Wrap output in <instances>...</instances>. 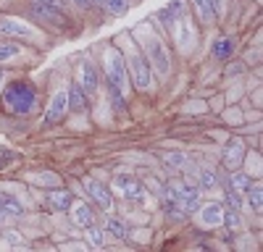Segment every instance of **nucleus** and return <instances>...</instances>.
I'll return each instance as SVG.
<instances>
[{
    "mask_svg": "<svg viewBox=\"0 0 263 252\" xmlns=\"http://www.w3.org/2000/svg\"><path fill=\"white\" fill-rule=\"evenodd\" d=\"M135 34L140 37L137 45L142 48V53H145V58L150 63V69L158 74V79L166 81L168 74H171V55H168V48H166V39L158 34L156 24H140Z\"/></svg>",
    "mask_w": 263,
    "mask_h": 252,
    "instance_id": "obj_1",
    "label": "nucleus"
},
{
    "mask_svg": "<svg viewBox=\"0 0 263 252\" xmlns=\"http://www.w3.org/2000/svg\"><path fill=\"white\" fill-rule=\"evenodd\" d=\"M119 42H121L119 50H121V55H124L126 71H129V76H132L135 90H140V92L153 90V69H150V63H147L142 48L137 45V39L132 37V34H121Z\"/></svg>",
    "mask_w": 263,
    "mask_h": 252,
    "instance_id": "obj_2",
    "label": "nucleus"
},
{
    "mask_svg": "<svg viewBox=\"0 0 263 252\" xmlns=\"http://www.w3.org/2000/svg\"><path fill=\"white\" fill-rule=\"evenodd\" d=\"M40 102V92L32 81L27 79H16L11 84H6L3 90V111L11 116H29L37 111Z\"/></svg>",
    "mask_w": 263,
    "mask_h": 252,
    "instance_id": "obj_3",
    "label": "nucleus"
},
{
    "mask_svg": "<svg viewBox=\"0 0 263 252\" xmlns=\"http://www.w3.org/2000/svg\"><path fill=\"white\" fill-rule=\"evenodd\" d=\"M103 71H105V79H111L119 90H129V71H126V63H124V55L119 50V45H105L103 50Z\"/></svg>",
    "mask_w": 263,
    "mask_h": 252,
    "instance_id": "obj_4",
    "label": "nucleus"
},
{
    "mask_svg": "<svg viewBox=\"0 0 263 252\" xmlns=\"http://www.w3.org/2000/svg\"><path fill=\"white\" fill-rule=\"evenodd\" d=\"M29 11L34 13V18L45 21L48 27H53L55 32H69L71 29V16L66 11H58V8H50L45 3H37V0H29Z\"/></svg>",
    "mask_w": 263,
    "mask_h": 252,
    "instance_id": "obj_5",
    "label": "nucleus"
},
{
    "mask_svg": "<svg viewBox=\"0 0 263 252\" xmlns=\"http://www.w3.org/2000/svg\"><path fill=\"white\" fill-rule=\"evenodd\" d=\"M171 197L184 207L187 216H190V213H197V207H200V202H203V200H200V189L192 186V184H187V181H174V184H171Z\"/></svg>",
    "mask_w": 263,
    "mask_h": 252,
    "instance_id": "obj_6",
    "label": "nucleus"
},
{
    "mask_svg": "<svg viewBox=\"0 0 263 252\" xmlns=\"http://www.w3.org/2000/svg\"><path fill=\"white\" fill-rule=\"evenodd\" d=\"M0 34L13 37V39H24V42H40V32L32 29L27 21L11 18V16H0Z\"/></svg>",
    "mask_w": 263,
    "mask_h": 252,
    "instance_id": "obj_7",
    "label": "nucleus"
},
{
    "mask_svg": "<svg viewBox=\"0 0 263 252\" xmlns=\"http://www.w3.org/2000/svg\"><path fill=\"white\" fill-rule=\"evenodd\" d=\"M174 29V42L179 45V50L187 55V53H192L195 50V42H197V29H195V24H192V18L184 13L182 18H177V24L171 27Z\"/></svg>",
    "mask_w": 263,
    "mask_h": 252,
    "instance_id": "obj_8",
    "label": "nucleus"
},
{
    "mask_svg": "<svg viewBox=\"0 0 263 252\" xmlns=\"http://www.w3.org/2000/svg\"><path fill=\"white\" fill-rule=\"evenodd\" d=\"M77 74H79V84L84 87L87 95H95L98 87H100V71L95 69V63L90 58H82L77 63Z\"/></svg>",
    "mask_w": 263,
    "mask_h": 252,
    "instance_id": "obj_9",
    "label": "nucleus"
},
{
    "mask_svg": "<svg viewBox=\"0 0 263 252\" xmlns=\"http://www.w3.org/2000/svg\"><path fill=\"white\" fill-rule=\"evenodd\" d=\"M69 113V100H66V90H58L48 105V113H45V126H53L58 121H63V116Z\"/></svg>",
    "mask_w": 263,
    "mask_h": 252,
    "instance_id": "obj_10",
    "label": "nucleus"
},
{
    "mask_svg": "<svg viewBox=\"0 0 263 252\" xmlns=\"http://www.w3.org/2000/svg\"><path fill=\"white\" fill-rule=\"evenodd\" d=\"M66 100H69V111L71 113H84L90 108V95L84 92V87L79 81H71L69 90H66Z\"/></svg>",
    "mask_w": 263,
    "mask_h": 252,
    "instance_id": "obj_11",
    "label": "nucleus"
},
{
    "mask_svg": "<svg viewBox=\"0 0 263 252\" xmlns=\"http://www.w3.org/2000/svg\"><path fill=\"white\" fill-rule=\"evenodd\" d=\"M114 186H116L119 192L124 195V200H132V202L142 200V195H145V186H142V181L132 179V176H116Z\"/></svg>",
    "mask_w": 263,
    "mask_h": 252,
    "instance_id": "obj_12",
    "label": "nucleus"
},
{
    "mask_svg": "<svg viewBox=\"0 0 263 252\" xmlns=\"http://www.w3.org/2000/svg\"><path fill=\"white\" fill-rule=\"evenodd\" d=\"M84 186L87 192H90V197L95 200V205L100 210H114V197H111V189H105L103 184L92 181V179H84Z\"/></svg>",
    "mask_w": 263,
    "mask_h": 252,
    "instance_id": "obj_13",
    "label": "nucleus"
},
{
    "mask_svg": "<svg viewBox=\"0 0 263 252\" xmlns=\"http://www.w3.org/2000/svg\"><path fill=\"white\" fill-rule=\"evenodd\" d=\"M245 142L242 139H232L227 147H224V165L229 168V171H237L239 165H242L245 160Z\"/></svg>",
    "mask_w": 263,
    "mask_h": 252,
    "instance_id": "obj_14",
    "label": "nucleus"
},
{
    "mask_svg": "<svg viewBox=\"0 0 263 252\" xmlns=\"http://www.w3.org/2000/svg\"><path fill=\"white\" fill-rule=\"evenodd\" d=\"M197 213H200V221L211 228L221 226L224 223V205L221 202H200V207H197Z\"/></svg>",
    "mask_w": 263,
    "mask_h": 252,
    "instance_id": "obj_15",
    "label": "nucleus"
},
{
    "mask_svg": "<svg viewBox=\"0 0 263 252\" xmlns=\"http://www.w3.org/2000/svg\"><path fill=\"white\" fill-rule=\"evenodd\" d=\"M71 218H74V223L77 226H82V228H87V226H92L95 223V210H92V205H87V202H71Z\"/></svg>",
    "mask_w": 263,
    "mask_h": 252,
    "instance_id": "obj_16",
    "label": "nucleus"
},
{
    "mask_svg": "<svg viewBox=\"0 0 263 252\" xmlns=\"http://www.w3.org/2000/svg\"><path fill=\"white\" fill-rule=\"evenodd\" d=\"M190 3H192V8L197 11V18H200L203 27H211V24H216V21H218L213 0H190Z\"/></svg>",
    "mask_w": 263,
    "mask_h": 252,
    "instance_id": "obj_17",
    "label": "nucleus"
},
{
    "mask_svg": "<svg viewBox=\"0 0 263 252\" xmlns=\"http://www.w3.org/2000/svg\"><path fill=\"white\" fill-rule=\"evenodd\" d=\"M105 95H108V100H111L114 111H116L119 116H124V113H126V92L119 90L111 79H105Z\"/></svg>",
    "mask_w": 263,
    "mask_h": 252,
    "instance_id": "obj_18",
    "label": "nucleus"
},
{
    "mask_svg": "<svg viewBox=\"0 0 263 252\" xmlns=\"http://www.w3.org/2000/svg\"><path fill=\"white\" fill-rule=\"evenodd\" d=\"M48 205L50 210H55V213H63V210L71 207V192L69 189H53V192H48Z\"/></svg>",
    "mask_w": 263,
    "mask_h": 252,
    "instance_id": "obj_19",
    "label": "nucleus"
},
{
    "mask_svg": "<svg viewBox=\"0 0 263 252\" xmlns=\"http://www.w3.org/2000/svg\"><path fill=\"white\" fill-rule=\"evenodd\" d=\"M187 13V8H184V0H174V3H168L161 13H158V18H163V24L171 29L174 24H177V18H182Z\"/></svg>",
    "mask_w": 263,
    "mask_h": 252,
    "instance_id": "obj_20",
    "label": "nucleus"
},
{
    "mask_svg": "<svg viewBox=\"0 0 263 252\" xmlns=\"http://www.w3.org/2000/svg\"><path fill=\"white\" fill-rule=\"evenodd\" d=\"M234 48H237V39H234V37H218V39L213 42L211 53H213V58H218V60H229L232 53H234Z\"/></svg>",
    "mask_w": 263,
    "mask_h": 252,
    "instance_id": "obj_21",
    "label": "nucleus"
},
{
    "mask_svg": "<svg viewBox=\"0 0 263 252\" xmlns=\"http://www.w3.org/2000/svg\"><path fill=\"white\" fill-rule=\"evenodd\" d=\"M253 184V179H250V174H245V171H232V176H229V181H227V186L229 189H234V192H239V195H245V189Z\"/></svg>",
    "mask_w": 263,
    "mask_h": 252,
    "instance_id": "obj_22",
    "label": "nucleus"
},
{
    "mask_svg": "<svg viewBox=\"0 0 263 252\" xmlns=\"http://www.w3.org/2000/svg\"><path fill=\"white\" fill-rule=\"evenodd\" d=\"M21 53V45L18 42H6V39H0V66H3V63H11V60H16Z\"/></svg>",
    "mask_w": 263,
    "mask_h": 252,
    "instance_id": "obj_23",
    "label": "nucleus"
},
{
    "mask_svg": "<svg viewBox=\"0 0 263 252\" xmlns=\"http://www.w3.org/2000/svg\"><path fill=\"white\" fill-rule=\"evenodd\" d=\"M245 195H248V207L253 210V213H260V207H263V189H260V184H250L245 189Z\"/></svg>",
    "mask_w": 263,
    "mask_h": 252,
    "instance_id": "obj_24",
    "label": "nucleus"
},
{
    "mask_svg": "<svg viewBox=\"0 0 263 252\" xmlns=\"http://www.w3.org/2000/svg\"><path fill=\"white\" fill-rule=\"evenodd\" d=\"M105 231H111L116 239H126V237H129L126 223H124L121 218H116V216H108V218H105Z\"/></svg>",
    "mask_w": 263,
    "mask_h": 252,
    "instance_id": "obj_25",
    "label": "nucleus"
},
{
    "mask_svg": "<svg viewBox=\"0 0 263 252\" xmlns=\"http://www.w3.org/2000/svg\"><path fill=\"white\" fill-rule=\"evenodd\" d=\"M163 163H166L168 168H174V171H187L190 155H187V153H168V155H163Z\"/></svg>",
    "mask_w": 263,
    "mask_h": 252,
    "instance_id": "obj_26",
    "label": "nucleus"
},
{
    "mask_svg": "<svg viewBox=\"0 0 263 252\" xmlns=\"http://www.w3.org/2000/svg\"><path fill=\"white\" fill-rule=\"evenodd\" d=\"M103 8L114 16H126L129 11V0H103Z\"/></svg>",
    "mask_w": 263,
    "mask_h": 252,
    "instance_id": "obj_27",
    "label": "nucleus"
},
{
    "mask_svg": "<svg viewBox=\"0 0 263 252\" xmlns=\"http://www.w3.org/2000/svg\"><path fill=\"white\" fill-rule=\"evenodd\" d=\"M216 186H218L216 168H203L200 171V189H216Z\"/></svg>",
    "mask_w": 263,
    "mask_h": 252,
    "instance_id": "obj_28",
    "label": "nucleus"
},
{
    "mask_svg": "<svg viewBox=\"0 0 263 252\" xmlns=\"http://www.w3.org/2000/svg\"><path fill=\"white\" fill-rule=\"evenodd\" d=\"M224 223L229 231H237L239 226H242V218H239V210L234 207H224Z\"/></svg>",
    "mask_w": 263,
    "mask_h": 252,
    "instance_id": "obj_29",
    "label": "nucleus"
},
{
    "mask_svg": "<svg viewBox=\"0 0 263 252\" xmlns=\"http://www.w3.org/2000/svg\"><path fill=\"white\" fill-rule=\"evenodd\" d=\"M227 205H229V207H234V210H239V213H242V210H248V205H245L242 195L234 192V189H229V186H227Z\"/></svg>",
    "mask_w": 263,
    "mask_h": 252,
    "instance_id": "obj_30",
    "label": "nucleus"
},
{
    "mask_svg": "<svg viewBox=\"0 0 263 252\" xmlns=\"http://www.w3.org/2000/svg\"><path fill=\"white\" fill-rule=\"evenodd\" d=\"M87 231H90V239H92V244L95 247H103L105 244V228L103 226H87Z\"/></svg>",
    "mask_w": 263,
    "mask_h": 252,
    "instance_id": "obj_31",
    "label": "nucleus"
},
{
    "mask_svg": "<svg viewBox=\"0 0 263 252\" xmlns=\"http://www.w3.org/2000/svg\"><path fill=\"white\" fill-rule=\"evenodd\" d=\"M71 3H74V6H79V8H84V11H90V8H98V6L92 3V0H71Z\"/></svg>",
    "mask_w": 263,
    "mask_h": 252,
    "instance_id": "obj_32",
    "label": "nucleus"
},
{
    "mask_svg": "<svg viewBox=\"0 0 263 252\" xmlns=\"http://www.w3.org/2000/svg\"><path fill=\"white\" fill-rule=\"evenodd\" d=\"M239 71H242V66H229L227 69V74H239Z\"/></svg>",
    "mask_w": 263,
    "mask_h": 252,
    "instance_id": "obj_33",
    "label": "nucleus"
},
{
    "mask_svg": "<svg viewBox=\"0 0 263 252\" xmlns=\"http://www.w3.org/2000/svg\"><path fill=\"white\" fill-rule=\"evenodd\" d=\"M3 79H6V74H3V66H0V90H3Z\"/></svg>",
    "mask_w": 263,
    "mask_h": 252,
    "instance_id": "obj_34",
    "label": "nucleus"
}]
</instances>
